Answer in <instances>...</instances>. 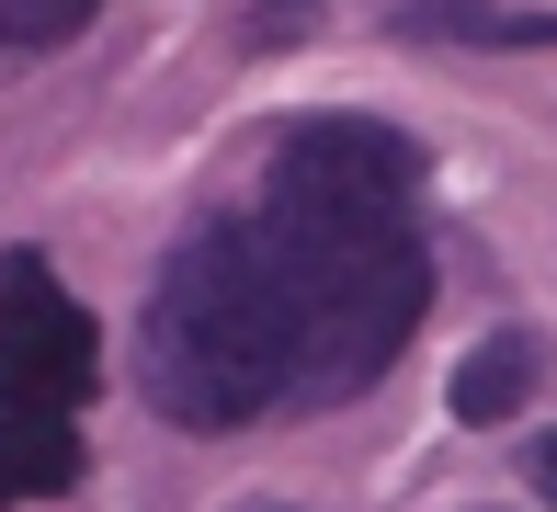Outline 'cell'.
<instances>
[{
	"mask_svg": "<svg viewBox=\"0 0 557 512\" xmlns=\"http://www.w3.org/2000/svg\"><path fill=\"white\" fill-rule=\"evenodd\" d=\"M250 228L308 342V410L364 399L410 353L433 307V240H421V148L375 114H308L273 137Z\"/></svg>",
	"mask_w": 557,
	"mask_h": 512,
	"instance_id": "obj_1",
	"label": "cell"
},
{
	"mask_svg": "<svg viewBox=\"0 0 557 512\" xmlns=\"http://www.w3.org/2000/svg\"><path fill=\"white\" fill-rule=\"evenodd\" d=\"M137 388L183 432H250L273 410H308V342H296V307L273 285V251L250 228V205L206 217L148 273Z\"/></svg>",
	"mask_w": 557,
	"mask_h": 512,
	"instance_id": "obj_2",
	"label": "cell"
},
{
	"mask_svg": "<svg viewBox=\"0 0 557 512\" xmlns=\"http://www.w3.org/2000/svg\"><path fill=\"white\" fill-rule=\"evenodd\" d=\"M103 376L91 307L35 263L0 251V501L81 490V399Z\"/></svg>",
	"mask_w": 557,
	"mask_h": 512,
	"instance_id": "obj_3",
	"label": "cell"
},
{
	"mask_svg": "<svg viewBox=\"0 0 557 512\" xmlns=\"http://www.w3.org/2000/svg\"><path fill=\"white\" fill-rule=\"evenodd\" d=\"M535 376H546L535 330H490V342L455 365V422H512V410L535 399Z\"/></svg>",
	"mask_w": 557,
	"mask_h": 512,
	"instance_id": "obj_4",
	"label": "cell"
},
{
	"mask_svg": "<svg viewBox=\"0 0 557 512\" xmlns=\"http://www.w3.org/2000/svg\"><path fill=\"white\" fill-rule=\"evenodd\" d=\"M91 12H103V0H0V46H23V58H46V46L91 35Z\"/></svg>",
	"mask_w": 557,
	"mask_h": 512,
	"instance_id": "obj_5",
	"label": "cell"
},
{
	"mask_svg": "<svg viewBox=\"0 0 557 512\" xmlns=\"http://www.w3.org/2000/svg\"><path fill=\"white\" fill-rule=\"evenodd\" d=\"M308 12H331V0H250V35H296Z\"/></svg>",
	"mask_w": 557,
	"mask_h": 512,
	"instance_id": "obj_6",
	"label": "cell"
},
{
	"mask_svg": "<svg viewBox=\"0 0 557 512\" xmlns=\"http://www.w3.org/2000/svg\"><path fill=\"white\" fill-rule=\"evenodd\" d=\"M523 478H535V501L557 512V432H535V444H523Z\"/></svg>",
	"mask_w": 557,
	"mask_h": 512,
	"instance_id": "obj_7",
	"label": "cell"
}]
</instances>
